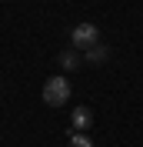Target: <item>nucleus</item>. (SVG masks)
<instances>
[{"label":"nucleus","instance_id":"20e7f679","mask_svg":"<svg viewBox=\"0 0 143 147\" xmlns=\"http://www.w3.org/2000/svg\"><path fill=\"white\" fill-rule=\"evenodd\" d=\"M90 124H93V114H90L87 107H77V110H73V130H77V134H80L83 127H90Z\"/></svg>","mask_w":143,"mask_h":147},{"label":"nucleus","instance_id":"f257e3e1","mask_svg":"<svg viewBox=\"0 0 143 147\" xmlns=\"http://www.w3.org/2000/svg\"><path fill=\"white\" fill-rule=\"evenodd\" d=\"M67 97H70V80L67 77H50V80L43 84V100L50 104V107H60V104H67Z\"/></svg>","mask_w":143,"mask_h":147},{"label":"nucleus","instance_id":"423d86ee","mask_svg":"<svg viewBox=\"0 0 143 147\" xmlns=\"http://www.w3.org/2000/svg\"><path fill=\"white\" fill-rule=\"evenodd\" d=\"M70 147H93V140H90V137H83V134H77V130H73V134H70Z\"/></svg>","mask_w":143,"mask_h":147},{"label":"nucleus","instance_id":"7ed1b4c3","mask_svg":"<svg viewBox=\"0 0 143 147\" xmlns=\"http://www.w3.org/2000/svg\"><path fill=\"white\" fill-rule=\"evenodd\" d=\"M107 57H110V50H107V47H103V44H93L87 54H83V64H103Z\"/></svg>","mask_w":143,"mask_h":147},{"label":"nucleus","instance_id":"f03ea898","mask_svg":"<svg viewBox=\"0 0 143 147\" xmlns=\"http://www.w3.org/2000/svg\"><path fill=\"white\" fill-rule=\"evenodd\" d=\"M70 37H73V47H77V50H90L93 44H100V40H97L100 30L93 27V24H77Z\"/></svg>","mask_w":143,"mask_h":147},{"label":"nucleus","instance_id":"39448f33","mask_svg":"<svg viewBox=\"0 0 143 147\" xmlns=\"http://www.w3.org/2000/svg\"><path fill=\"white\" fill-rule=\"evenodd\" d=\"M80 64H83V57L77 54V50H63L60 54V67L63 70H73V67H80Z\"/></svg>","mask_w":143,"mask_h":147}]
</instances>
